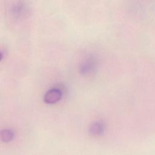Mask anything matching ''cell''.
<instances>
[{
	"instance_id": "obj_1",
	"label": "cell",
	"mask_w": 155,
	"mask_h": 155,
	"mask_svg": "<svg viewBox=\"0 0 155 155\" xmlns=\"http://www.w3.org/2000/svg\"><path fill=\"white\" fill-rule=\"evenodd\" d=\"M97 60L93 56H89L85 58L81 63L79 66V73L85 76H90L93 75L97 70Z\"/></svg>"
},
{
	"instance_id": "obj_2",
	"label": "cell",
	"mask_w": 155,
	"mask_h": 155,
	"mask_svg": "<svg viewBox=\"0 0 155 155\" xmlns=\"http://www.w3.org/2000/svg\"><path fill=\"white\" fill-rule=\"evenodd\" d=\"M62 96V90L59 88H52L45 93L44 101L48 104H55L59 101Z\"/></svg>"
},
{
	"instance_id": "obj_3",
	"label": "cell",
	"mask_w": 155,
	"mask_h": 155,
	"mask_svg": "<svg viewBox=\"0 0 155 155\" xmlns=\"http://www.w3.org/2000/svg\"><path fill=\"white\" fill-rule=\"evenodd\" d=\"M10 11L12 15L15 17L21 18L28 13L29 7L24 2H17L12 5Z\"/></svg>"
},
{
	"instance_id": "obj_4",
	"label": "cell",
	"mask_w": 155,
	"mask_h": 155,
	"mask_svg": "<svg viewBox=\"0 0 155 155\" xmlns=\"http://www.w3.org/2000/svg\"><path fill=\"white\" fill-rule=\"evenodd\" d=\"M105 130V125L101 120L92 122L88 128V133L91 136H99L102 134Z\"/></svg>"
},
{
	"instance_id": "obj_5",
	"label": "cell",
	"mask_w": 155,
	"mask_h": 155,
	"mask_svg": "<svg viewBox=\"0 0 155 155\" xmlns=\"http://www.w3.org/2000/svg\"><path fill=\"white\" fill-rule=\"evenodd\" d=\"M15 136L14 132L9 128H5L1 131V139L3 142L8 143L11 142Z\"/></svg>"
}]
</instances>
